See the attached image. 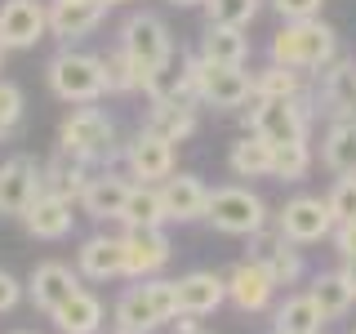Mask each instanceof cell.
I'll list each match as a JSON object with an SVG mask.
<instances>
[{
	"mask_svg": "<svg viewBox=\"0 0 356 334\" xmlns=\"http://www.w3.org/2000/svg\"><path fill=\"white\" fill-rule=\"evenodd\" d=\"M339 58V31L321 18H303V22H281L272 40H267V63L294 67L303 76H316L321 67H330Z\"/></svg>",
	"mask_w": 356,
	"mask_h": 334,
	"instance_id": "cell-1",
	"label": "cell"
},
{
	"mask_svg": "<svg viewBox=\"0 0 356 334\" xmlns=\"http://www.w3.org/2000/svg\"><path fill=\"white\" fill-rule=\"evenodd\" d=\"M174 312H178L174 281H165V276H147V281L129 285L125 294L116 299V308H111V321H116L120 334H152V330L170 326Z\"/></svg>",
	"mask_w": 356,
	"mask_h": 334,
	"instance_id": "cell-2",
	"label": "cell"
},
{
	"mask_svg": "<svg viewBox=\"0 0 356 334\" xmlns=\"http://www.w3.org/2000/svg\"><path fill=\"white\" fill-rule=\"evenodd\" d=\"M250 134H259L263 143L281 148V143H303L312 125H316V103L312 94L303 98H250Z\"/></svg>",
	"mask_w": 356,
	"mask_h": 334,
	"instance_id": "cell-3",
	"label": "cell"
},
{
	"mask_svg": "<svg viewBox=\"0 0 356 334\" xmlns=\"http://www.w3.org/2000/svg\"><path fill=\"white\" fill-rule=\"evenodd\" d=\"M205 223L222 237H259V232L272 223L267 214V200L245 183H227V187H214L209 192V205H205Z\"/></svg>",
	"mask_w": 356,
	"mask_h": 334,
	"instance_id": "cell-4",
	"label": "cell"
},
{
	"mask_svg": "<svg viewBox=\"0 0 356 334\" xmlns=\"http://www.w3.org/2000/svg\"><path fill=\"white\" fill-rule=\"evenodd\" d=\"M44 81H49L54 98L76 103V107L98 103V98L107 94V85H103V58H98V54H85V49H72V45L49 58Z\"/></svg>",
	"mask_w": 356,
	"mask_h": 334,
	"instance_id": "cell-5",
	"label": "cell"
},
{
	"mask_svg": "<svg viewBox=\"0 0 356 334\" xmlns=\"http://www.w3.org/2000/svg\"><path fill=\"white\" fill-rule=\"evenodd\" d=\"M116 45L143 72V81H147L156 67L174 63V36H170V27H165V18L152 14V9H134V14L120 22V40Z\"/></svg>",
	"mask_w": 356,
	"mask_h": 334,
	"instance_id": "cell-6",
	"label": "cell"
},
{
	"mask_svg": "<svg viewBox=\"0 0 356 334\" xmlns=\"http://www.w3.org/2000/svg\"><path fill=\"white\" fill-rule=\"evenodd\" d=\"M58 148L81 156V161H89V165L111 161V156H116V120H111L103 107H94V103L76 107L72 116L58 125Z\"/></svg>",
	"mask_w": 356,
	"mask_h": 334,
	"instance_id": "cell-7",
	"label": "cell"
},
{
	"mask_svg": "<svg viewBox=\"0 0 356 334\" xmlns=\"http://www.w3.org/2000/svg\"><path fill=\"white\" fill-rule=\"evenodd\" d=\"M192 67V85H196V103L214 107V111H241L254 98V76L245 67H227V63H205L196 54H187Z\"/></svg>",
	"mask_w": 356,
	"mask_h": 334,
	"instance_id": "cell-8",
	"label": "cell"
},
{
	"mask_svg": "<svg viewBox=\"0 0 356 334\" xmlns=\"http://www.w3.org/2000/svg\"><path fill=\"white\" fill-rule=\"evenodd\" d=\"M222 281H227V303L236 312H245V317H263V312H272V299H276V289H281L272 281V272H267V263L254 259V254L241 259Z\"/></svg>",
	"mask_w": 356,
	"mask_h": 334,
	"instance_id": "cell-9",
	"label": "cell"
},
{
	"mask_svg": "<svg viewBox=\"0 0 356 334\" xmlns=\"http://www.w3.org/2000/svg\"><path fill=\"white\" fill-rule=\"evenodd\" d=\"M272 228L294 245H321V241H330V232H334V214L321 196H289Z\"/></svg>",
	"mask_w": 356,
	"mask_h": 334,
	"instance_id": "cell-10",
	"label": "cell"
},
{
	"mask_svg": "<svg viewBox=\"0 0 356 334\" xmlns=\"http://www.w3.org/2000/svg\"><path fill=\"white\" fill-rule=\"evenodd\" d=\"M120 250H125V276H134V281L161 276L174 259V245L165 237V228H125L120 232Z\"/></svg>",
	"mask_w": 356,
	"mask_h": 334,
	"instance_id": "cell-11",
	"label": "cell"
},
{
	"mask_svg": "<svg viewBox=\"0 0 356 334\" xmlns=\"http://www.w3.org/2000/svg\"><path fill=\"white\" fill-rule=\"evenodd\" d=\"M316 111H325L330 120H352L356 116V58H334L330 67L316 72Z\"/></svg>",
	"mask_w": 356,
	"mask_h": 334,
	"instance_id": "cell-12",
	"label": "cell"
},
{
	"mask_svg": "<svg viewBox=\"0 0 356 334\" xmlns=\"http://www.w3.org/2000/svg\"><path fill=\"white\" fill-rule=\"evenodd\" d=\"M120 156H125V170L134 183H165L174 174V143H165L152 129H138Z\"/></svg>",
	"mask_w": 356,
	"mask_h": 334,
	"instance_id": "cell-13",
	"label": "cell"
},
{
	"mask_svg": "<svg viewBox=\"0 0 356 334\" xmlns=\"http://www.w3.org/2000/svg\"><path fill=\"white\" fill-rule=\"evenodd\" d=\"M49 36L44 0H5L0 5V45L5 49H31Z\"/></svg>",
	"mask_w": 356,
	"mask_h": 334,
	"instance_id": "cell-14",
	"label": "cell"
},
{
	"mask_svg": "<svg viewBox=\"0 0 356 334\" xmlns=\"http://www.w3.org/2000/svg\"><path fill=\"white\" fill-rule=\"evenodd\" d=\"M129 187H134V178H129V174L98 170V174H89V183L81 187L76 205H81L94 223H120V209H125Z\"/></svg>",
	"mask_w": 356,
	"mask_h": 334,
	"instance_id": "cell-15",
	"label": "cell"
},
{
	"mask_svg": "<svg viewBox=\"0 0 356 334\" xmlns=\"http://www.w3.org/2000/svg\"><path fill=\"white\" fill-rule=\"evenodd\" d=\"M44 14H49V36L72 45V40H85L89 31L103 27L107 5L103 0H44Z\"/></svg>",
	"mask_w": 356,
	"mask_h": 334,
	"instance_id": "cell-16",
	"label": "cell"
},
{
	"mask_svg": "<svg viewBox=\"0 0 356 334\" xmlns=\"http://www.w3.org/2000/svg\"><path fill=\"white\" fill-rule=\"evenodd\" d=\"M250 241H259V250H254V259H263L267 263V272H272V281L276 285H298L307 276V263H303V250H298L294 241H285L281 232L267 223V228L259 232V237H250Z\"/></svg>",
	"mask_w": 356,
	"mask_h": 334,
	"instance_id": "cell-17",
	"label": "cell"
},
{
	"mask_svg": "<svg viewBox=\"0 0 356 334\" xmlns=\"http://www.w3.org/2000/svg\"><path fill=\"white\" fill-rule=\"evenodd\" d=\"M174 299H178V312L183 317H209V312H218L222 303H227V281H222L218 272H187L174 281Z\"/></svg>",
	"mask_w": 356,
	"mask_h": 334,
	"instance_id": "cell-18",
	"label": "cell"
},
{
	"mask_svg": "<svg viewBox=\"0 0 356 334\" xmlns=\"http://www.w3.org/2000/svg\"><path fill=\"white\" fill-rule=\"evenodd\" d=\"M18 218H22V228H27L36 241H63V237H72V228H76L72 200L54 196V192H36V200H31Z\"/></svg>",
	"mask_w": 356,
	"mask_h": 334,
	"instance_id": "cell-19",
	"label": "cell"
},
{
	"mask_svg": "<svg viewBox=\"0 0 356 334\" xmlns=\"http://www.w3.org/2000/svg\"><path fill=\"white\" fill-rule=\"evenodd\" d=\"M161 205H165V223H196L205 218L209 205V187L200 183L196 174H170L161 183Z\"/></svg>",
	"mask_w": 356,
	"mask_h": 334,
	"instance_id": "cell-20",
	"label": "cell"
},
{
	"mask_svg": "<svg viewBox=\"0 0 356 334\" xmlns=\"http://www.w3.org/2000/svg\"><path fill=\"white\" fill-rule=\"evenodd\" d=\"M40 192V165L31 156L0 161V214H22Z\"/></svg>",
	"mask_w": 356,
	"mask_h": 334,
	"instance_id": "cell-21",
	"label": "cell"
},
{
	"mask_svg": "<svg viewBox=\"0 0 356 334\" xmlns=\"http://www.w3.org/2000/svg\"><path fill=\"white\" fill-rule=\"evenodd\" d=\"M81 289V272L76 267H67L58 259H49V263H40L36 272H31V281H27V294H31V303H36L44 317L49 312H58L67 299Z\"/></svg>",
	"mask_w": 356,
	"mask_h": 334,
	"instance_id": "cell-22",
	"label": "cell"
},
{
	"mask_svg": "<svg viewBox=\"0 0 356 334\" xmlns=\"http://www.w3.org/2000/svg\"><path fill=\"white\" fill-rule=\"evenodd\" d=\"M76 272H81L85 281H116V276H125V250H120V237H107V232L85 237L81 250H76Z\"/></svg>",
	"mask_w": 356,
	"mask_h": 334,
	"instance_id": "cell-23",
	"label": "cell"
},
{
	"mask_svg": "<svg viewBox=\"0 0 356 334\" xmlns=\"http://www.w3.org/2000/svg\"><path fill=\"white\" fill-rule=\"evenodd\" d=\"M143 94L152 98V103H183V107H196V85H192V67L183 63H165L156 67V72L143 81Z\"/></svg>",
	"mask_w": 356,
	"mask_h": 334,
	"instance_id": "cell-24",
	"label": "cell"
},
{
	"mask_svg": "<svg viewBox=\"0 0 356 334\" xmlns=\"http://www.w3.org/2000/svg\"><path fill=\"white\" fill-rule=\"evenodd\" d=\"M85 183H89V161H81V156H72V152H63V148L40 165V192L76 200Z\"/></svg>",
	"mask_w": 356,
	"mask_h": 334,
	"instance_id": "cell-25",
	"label": "cell"
},
{
	"mask_svg": "<svg viewBox=\"0 0 356 334\" xmlns=\"http://www.w3.org/2000/svg\"><path fill=\"white\" fill-rule=\"evenodd\" d=\"M49 321L63 334H98V330H103V321H107V312H103V299H98L94 289L81 285L58 312H49Z\"/></svg>",
	"mask_w": 356,
	"mask_h": 334,
	"instance_id": "cell-26",
	"label": "cell"
},
{
	"mask_svg": "<svg viewBox=\"0 0 356 334\" xmlns=\"http://www.w3.org/2000/svg\"><path fill=\"white\" fill-rule=\"evenodd\" d=\"M196 58H205V63H227V67H245V58H250V36H245V27H218V22H209L205 36H200Z\"/></svg>",
	"mask_w": 356,
	"mask_h": 334,
	"instance_id": "cell-27",
	"label": "cell"
},
{
	"mask_svg": "<svg viewBox=\"0 0 356 334\" xmlns=\"http://www.w3.org/2000/svg\"><path fill=\"white\" fill-rule=\"evenodd\" d=\"M321 161L330 174H356V116L352 120H330L321 138Z\"/></svg>",
	"mask_w": 356,
	"mask_h": 334,
	"instance_id": "cell-28",
	"label": "cell"
},
{
	"mask_svg": "<svg viewBox=\"0 0 356 334\" xmlns=\"http://www.w3.org/2000/svg\"><path fill=\"white\" fill-rule=\"evenodd\" d=\"M325 326V317H321V308L312 303V294H289L285 303L272 308V334H321Z\"/></svg>",
	"mask_w": 356,
	"mask_h": 334,
	"instance_id": "cell-29",
	"label": "cell"
},
{
	"mask_svg": "<svg viewBox=\"0 0 356 334\" xmlns=\"http://www.w3.org/2000/svg\"><path fill=\"white\" fill-rule=\"evenodd\" d=\"M200 125V116H196V107H183V103H152L147 111V120H143V129H152V134H161L165 143H187L196 134Z\"/></svg>",
	"mask_w": 356,
	"mask_h": 334,
	"instance_id": "cell-30",
	"label": "cell"
},
{
	"mask_svg": "<svg viewBox=\"0 0 356 334\" xmlns=\"http://www.w3.org/2000/svg\"><path fill=\"white\" fill-rule=\"evenodd\" d=\"M120 228H165V205H161V183H134L120 209Z\"/></svg>",
	"mask_w": 356,
	"mask_h": 334,
	"instance_id": "cell-31",
	"label": "cell"
},
{
	"mask_svg": "<svg viewBox=\"0 0 356 334\" xmlns=\"http://www.w3.org/2000/svg\"><path fill=\"white\" fill-rule=\"evenodd\" d=\"M227 170L236 178H272V143H263L259 134H245L232 143Z\"/></svg>",
	"mask_w": 356,
	"mask_h": 334,
	"instance_id": "cell-32",
	"label": "cell"
},
{
	"mask_svg": "<svg viewBox=\"0 0 356 334\" xmlns=\"http://www.w3.org/2000/svg\"><path fill=\"white\" fill-rule=\"evenodd\" d=\"M307 294H312V303L321 308V317H325V321L348 317L352 303H356V294H352V285L343 281V272H316V276H312V285H307Z\"/></svg>",
	"mask_w": 356,
	"mask_h": 334,
	"instance_id": "cell-33",
	"label": "cell"
},
{
	"mask_svg": "<svg viewBox=\"0 0 356 334\" xmlns=\"http://www.w3.org/2000/svg\"><path fill=\"white\" fill-rule=\"evenodd\" d=\"M303 94H307V81L294 67L267 63L254 72V98H303Z\"/></svg>",
	"mask_w": 356,
	"mask_h": 334,
	"instance_id": "cell-34",
	"label": "cell"
},
{
	"mask_svg": "<svg viewBox=\"0 0 356 334\" xmlns=\"http://www.w3.org/2000/svg\"><path fill=\"white\" fill-rule=\"evenodd\" d=\"M312 170V143H281L272 148V178L276 183H303Z\"/></svg>",
	"mask_w": 356,
	"mask_h": 334,
	"instance_id": "cell-35",
	"label": "cell"
},
{
	"mask_svg": "<svg viewBox=\"0 0 356 334\" xmlns=\"http://www.w3.org/2000/svg\"><path fill=\"white\" fill-rule=\"evenodd\" d=\"M103 85H107V94H138L143 89V72L125 58V49H111L103 54Z\"/></svg>",
	"mask_w": 356,
	"mask_h": 334,
	"instance_id": "cell-36",
	"label": "cell"
},
{
	"mask_svg": "<svg viewBox=\"0 0 356 334\" xmlns=\"http://www.w3.org/2000/svg\"><path fill=\"white\" fill-rule=\"evenodd\" d=\"M263 0H205V18L218 27H250Z\"/></svg>",
	"mask_w": 356,
	"mask_h": 334,
	"instance_id": "cell-37",
	"label": "cell"
},
{
	"mask_svg": "<svg viewBox=\"0 0 356 334\" xmlns=\"http://www.w3.org/2000/svg\"><path fill=\"white\" fill-rule=\"evenodd\" d=\"M325 205H330L334 223H356V174L334 178V187H330Z\"/></svg>",
	"mask_w": 356,
	"mask_h": 334,
	"instance_id": "cell-38",
	"label": "cell"
},
{
	"mask_svg": "<svg viewBox=\"0 0 356 334\" xmlns=\"http://www.w3.org/2000/svg\"><path fill=\"white\" fill-rule=\"evenodd\" d=\"M22 116H27V94H22V85L0 76V120H5L9 129H18Z\"/></svg>",
	"mask_w": 356,
	"mask_h": 334,
	"instance_id": "cell-39",
	"label": "cell"
},
{
	"mask_svg": "<svg viewBox=\"0 0 356 334\" xmlns=\"http://www.w3.org/2000/svg\"><path fill=\"white\" fill-rule=\"evenodd\" d=\"M272 9L281 14V22H303V18H321L325 0H272Z\"/></svg>",
	"mask_w": 356,
	"mask_h": 334,
	"instance_id": "cell-40",
	"label": "cell"
},
{
	"mask_svg": "<svg viewBox=\"0 0 356 334\" xmlns=\"http://www.w3.org/2000/svg\"><path fill=\"white\" fill-rule=\"evenodd\" d=\"M18 303H22V285H18V276L0 267V312H14Z\"/></svg>",
	"mask_w": 356,
	"mask_h": 334,
	"instance_id": "cell-41",
	"label": "cell"
},
{
	"mask_svg": "<svg viewBox=\"0 0 356 334\" xmlns=\"http://www.w3.org/2000/svg\"><path fill=\"white\" fill-rule=\"evenodd\" d=\"M330 241H334V250H339V259H352L356 254V223H334Z\"/></svg>",
	"mask_w": 356,
	"mask_h": 334,
	"instance_id": "cell-42",
	"label": "cell"
},
{
	"mask_svg": "<svg viewBox=\"0 0 356 334\" xmlns=\"http://www.w3.org/2000/svg\"><path fill=\"white\" fill-rule=\"evenodd\" d=\"M339 272H343V281H348V285H352V294H356V254H352V259H343Z\"/></svg>",
	"mask_w": 356,
	"mask_h": 334,
	"instance_id": "cell-43",
	"label": "cell"
},
{
	"mask_svg": "<svg viewBox=\"0 0 356 334\" xmlns=\"http://www.w3.org/2000/svg\"><path fill=\"white\" fill-rule=\"evenodd\" d=\"M165 5H174V9H192V5H205V0H165Z\"/></svg>",
	"mask_w": 356,
	"mask_h": 334,
	"instance_id": "cell-44",
	"label": "cell"
},
{
	"mask_svg": "<svg viewBox=\"0 0 356 334\" xmlns=\"http://www.w3.org/2000/svg\"><path fill=\"white\" fill-rule=\"evenodd\" d=\"M0 138H14V129H9V125H5V120H0Z\"/></svg>",
	"mask_w": 356,
	"mask_h": 334,
	"instance_id": "cell-45",
	"label": "cell"
},
{
	"mask_svg": "<svg viewBox=\"0 0 356 334\" xmlns=\"http://www.w3.org/2000/svg\"><path fill=\"white\" fill-rule=\"evenodd\" d=\"M103 5H107V9H111V5H134V0H103Z\"/></svg>",
	"mask_w": 356,
	"mask_h": 334,
	"instance_id": "cell-46",
	"label": "cell"
},
{
	"mask_svg": "<svg viewBox=\"0 0 356 334\" xmlns=\"http://www.w3.org/2000/svg\"><path fill=\"white\" fill-rule=\"evenodd\" d=\"M14 334H36V330H14Z\"/></svg>",
	"mask_w": 356,
	"mask_h": 334,
	"instance_id": "cell-47",
	"label": "cell"
},
{
	"mask_svg": "<svg viewBox=\"0 0 356 334\" xmlns=\"http://www.w3.org/2000/svg\"><path fill=\"white\" fill-rule=\"evenodd\" d=\"M0 63H5V45H0Z\"/></svg>",
	"mask_w": 356,
	"mask_h": 334,
	"instance_id": "cell-48",
	"label": "cell"
},
{
	"mask_svg": "<svg viewBox=\"0 0 356 334\" xmlns=\"http://www.w3.org/2000/svg\"><path fill=\"white\" fill-rule=\"evenodd\" d=\"M192 334H205V330H192Z\"/></svg>",
	"mask_w": 356,
	"mask_h": 334,
	"instance_id": "cell-49",
	"label": "cell"
},
{
	"mask_svg": "<svg viewBox=\"0 0 356 334\" xmlns=\"http://www.w3.org/2000/svg\"><path fill=\"white\" fill-rule=\"evenodd\" d=\"M116 334H120V330H116Z\"/></svg>",
	"mask_w": 356,
	"mask_h": 334,
	"instance_id": "cell-50",
	"label": "cell"
},
{
	"mask_svg": "<svg viewBox=\"0 0 356 334\" xmlns=\"http://www.w3.org/2000/svg\"><path fill=\"white\" fill-rule=\"evenodd\" d=\"M352 334H356V330H352Z\"/></svg>",
	"mask_w": 356,
	"mask_h": 334,
	"instance_id": "cell-51",
	"label": "cell"
}]
</instances>
